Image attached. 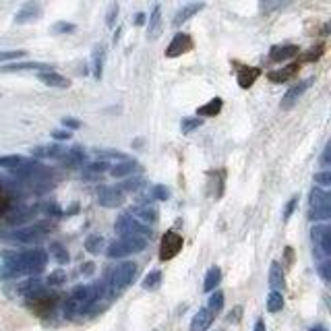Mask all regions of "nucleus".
I'll list each match as a JSON object with an SVG mask.
<instances>
[{
	"instance_id": "17",
	"label": "nucleus",
	"mask_w": 331,
	"mask_h": 331,
	"mask_svg": "<svg viewBox=\"0 0 331 331\" xmlns=\"http://www.w3.org/2000/svg\"><path fill=\"white\" fill-rule=\"evenodd\" d=\"M39 81L46 83L48 87H60V89H67L71 85V81L58 73H54V71H46V73H39Z\"/></svg>"
},
{
	"instance_id": "43",
	"label": "nucleus",
	"mask_w": 331,
	"mask_h": 331,
	"mask_svg": "<svg viewBox=\"0 0 331 331\" xmlns=\"http://www.w3.org/2000/svg\"><path fill=\"white\" fill-rule=\"evenodd\" d=\"M97 157L101 161H106V159H122L125 161V155L118 153V151H97Z\"/></svg>"
},
{
	"instance_id": "39",
	"label": "nucleus",
	"mask_w": 331,
	"mask_h": 331,
	"mask_svg": "<svg viewBox=\"0 0 331 331\" xmlns=\"http://www.w3.org/2000/svg\"><path fill=\"white\" fill-rule=\"evenodd\" d=\"M116 15H118V3H112V5L108 7V13H106V25L108 27H114Z\"/></svg>"
},
{
	"instance_id": "25",
	"label": "nucleus",
	"mask_w": 331,
	"mask_h": 331,
	"mask_svg": "<svg viewBox=\"0 0 331 331\" xmlns=\"http://www.w3.org/2000/svg\"><path fill=\"white\" fill-rule=\"evenodd\" d=\"M222 106H224L222 99H219V97H213L211 101H207L205 106H201V108L197 110V114H199V116H217L219 112H222Z\"/></svg>"
},
{
	"instance_id": "12",
	"label": "nucleus",
	"mask_w": 331,
	"mask_h": 331,
	"mask_svg": "<svg viewBox=\"0 0 331 331\" xmlns=\"http://www.w3.org/2000/svg\"><path fill=\"white\" fill-rule=\"evenodd\" d=\"M298 69H300V67L294 63V65H288V67H284V69H280V71H271V73H267V79H269L271 83H286V81H290V79L296 77Z\"/></svg>"
},
{
	"instance_id": "35",
	"label": "nucleus",
	"mask_w": 331,
	"mask_h": 331,
	"mask_svg": "<svg viewBox=\"0 0 331 331\" xmlns=\"http://www.w3.org/2000/svg\"><path fill=\"white\" fill-rule=\"evenodd\" d=\"M67 282V273L63 271V269H56V271H52L50 275H48V284L50 286H60V284H65Z\"/></svg>"
},
{
	"instance_id": "40",
	"label": "nucleus",
	"mask_w": 331,
	"mask_h": 331,
	"mask_svg": "<svg viewBox=\"0 0 331 331\" xmlns=\"http://www.w3.org/2000/svg\"><path fill=\"white\" fill-rule=\"evenodd\" d=\"M308 217H311V219H329V217H331V207H325V209H311V211H308Z\"/></svg>"
},
{
	"instance_id": "29",
	"label": "nucleus",
	"mask_w": 331,
	"mask_h": 331,
	"mask_svg": "<svg viewBox=\"0 0 331 331\" xmlns=\"http://www.w3.org/2000/svg\"><path fill=\"white\" fill-rule=\"evenodd\" d=\"M284 308V296L282 292H269L267 296V311L269 313H278Z\"/></svg>"
},
{
	"instance_id": "31",
	"label": "nucleus",
	"mask_w": 331,
	"mask_h": 331,
	"mask_svg": "<svg viewBox=\"0 0 331 331\" xmlns=\"http://www.w3.org/2000/svg\"><path fill=\"white\" fill-rule=\"evenodd\" d=\"M85 249H87L91 255H97V253L104 249V238H101V236H97V234L89 236V238L85 240Z\"/></svg>"
},
{
	"instance_id": "49",
	"label": "nucleus",
	"mask_w": 331,
	"mask_h": 331,
	"mask_svg": "<svg viewBox=\"0 0 331 331\" xmlns=\"http://www.w3.org/2000/svg\"><path fill=\"white\" fill-rule=\"evenodd\" d=\"M52 137L56 141H67V139L73 137V133H69V131H52Z\"/></svg>"
},
{
	"instance_id": "18",
	"label": "nucleus",
	"mask_w": 331,
	"mask_h": 331,
	"mask_svg": "<svg viewBox=\"0 0 331 331\" xmlns=\"http://www.w3.org/2000/svg\"><path fill=\"white\" fill-rule=\"evenodd\" d=\"M269 284H271L273 292H280L284 288V269L278 261H273L269 267Z\"/></svg>"
},
{
	"instance_id": "6",
	"label": "nucleus",
	"mask_w": 331,
	"mask_h": 331,
	"mask_svg": "<svg viewBox=\"0 0 331 331\" xmlns=\"http://www.w3.org/2000/svg\"><path fill=\"white\" fill-rule=\"evenodd\" d=\"M311 238H313L317 257H329L331 255V230H329V226H315Z\"/></svg>"
},
{
	"instance_id": "1",
	"label": "nucleus",
	"mask_w": 331,
	"mask_h": 331,
	"mask_svg": "<svg viewBox=\"0 0 331 331\" xmlns=\"http://www.w3.org/2000/svg\"><path fill=\"white\" fill-rule=\"evenodd\" d=\"M135 275H137V265L131 263V261H125L116 269H112V271H110V275H108V280L104 282L106 290H108V296L114 298L125 288H129L133 284V280H135Z\"/></svg>"
},
{
	"instance_id": "3",
	"label": "nucleus",
	"mask_w": 331,
	"mask_h": 331,
	"mask_svg": "<svg viewBox=\"0 0 331 331\" xmlns=\"http://www.w3.org/2000/svg\"><path fill=\"white\" fill-rule=\"evenodd\" d=\"M145 246H147V240H145V238L127 236V238H120V240L114 242V244H110L108 257H110V259H120V257L133 255V253H141V251H145Z\"/></svg>"
},
{
	"instance_id": "30",
	"label": "nucleus",
	"mask_w": 331,
	"mask_h": 331,
	"mask_svg": "<svg viewBox=\"0 0 331 331\" xmlns=\"http://www.w3.org/2000/svg\"><path fill=\"white\" fill-rule=\"evenodd\" d=\"M222 308H224V292L215 290V292L209 296V313L215 315V313H219Z\"/></svg>"
},
{
	"instance_id": "5",
	"label": "nucleus",
	"mask_w": 331,
	"mask_h": 331,
	"mask_svg": "<svg viewBox=\"0 0 331 331\" xmlns=\"http://www.w3.org/2000/svg\"><path fill=\"white\" fill-rule=\"evenodd\" d=\"M180 249H182V236L178 232H174V230L166 232L161 236V244H159V259L161 261H170L180 253Z\"/></svg>"
},
{
	"instance_id": "36",
	"label": "nucleus",
	"mask_w": 331,
	"mask_h": 331,
	"mask_svg": "<svg viewBox=\"0 0 331 331\" xmlns=\"http://www.w3.org/2000/svg\"><path fill=\"white\" fill-rule=\"evenodd\" d=\"M42 211L46 213V215H52V217H58V215H63V211H60V207L54 203V201H46L44 205H42Z\"/></svg>"
},
{
	"instance_id": "15",
	"label": "nucleus",
	"mask_w": 331,
	"mask_h": 331,
	"mask_svg": "<svg viewBox=\"0 0 331 331\" xmlns=\"http://www.w3.org/2000/svg\"><path fill=\"white\" fill-rule=\"evenodd\" d=\"M211 323H213V315L209 313V308H199V313L191 321V331H207Z\"/></svg>"
},
{
	"instance_id": "22",
	"label": "nucleus",
	"mask_w": 331,
	"mask_h": 331,
	"mask_svg": "<svg viewBox=\"0 0 331 331\" xmlns=\"http://www.w3.org/2000/svg\"><path fill=\"white\" fill-rule=\"evenodd\" d=\"M308 199H311V209H325V207H331V197H329V193H325V191H321V189H313L311 191V195H308Z\"/></svg>"
},
{
	"instance_id": "47",
	"label": "nucleus",
	"mask_w": 331,
	"mask_h": 331,
	"mask_svg": "<svg viewBox=\"0 0 331 331\" xmlns=\"http://www.w3.org/2000/svg\"><path fill=\"white\" fill-rule=\"evenodd\" d=\"M54 31H56V33H71V31H75V25L73 23H56V25H54Z\"/></svg>"
},
{
	"instance_id": "7",
	"label": "nucleus",
	"mask_w": 331,
	"mask_h": 331,
	"mask_svg": "<svg viewBox=\"0 0 331 331\" xmlns=\"http://www.w3.org/2000/svg\"><path fill=\"white\" fill-rule=\"evenodd\" d=\"M44 236H46L44 228L42 226H35V228H21V230L13 232L9 236V240L19 242V244H37V242L44 240Z\"/></svg>"
},
{
	"instance_id": "57",
	"label": "nucleus",
	"mask_w": 331,
	"mask_h": 331,
	"mask_svg": "<svg viewBox=\"0 0 331 331\" xmlns=\"http://www.w3.org/2000/svg\"><path fill=\"white\" fill-rule=\"evenodd\" d=\"M215 331H226V329H215Z\"/></svg>"
},
{
	"instance_id": "53",
	"label": "nucleus",
	"mask_w": 331,
	"mask_h": 331,
	"mask_svg": "<svg viewBox=\"0 0 331 331\" xmlns=\"http://www.w3.org/2000/svg\"><path fill=\"white\" fill-rule=\"evenodd\" d=\"M81 273H85V275L93 273V263H85V267H81Z\"/></svg>"
},
{
	"instance_id": "44",
	"label": "nucleus",
	"mask_w": 331,
	"mask_h": 331,
	"mask_svg": "<svg viewBox=\"0 0 331 331\" xmlns=\"http://www.w3.org/2000/svg\"><path fill=\"white\" fill-rule=\"evenodd\" d=\"M9 203H11V197L7 195V191H5V187L0 184V213H5L7 209H9Z\"/></svg>"
},
{
	"instance_id": "13",
	"label": "nucleus",
	"mask_w": 331,
	"mask_h": 331,
	"mask_svg": "<svg viewBox=\"0 0 331 331\" xmlns=\"http://www.w3.org/2000/svg\"><path fill=\"white\" fill-rule=\"evenodd\" d=\"M296 54H298L296 46H273L269 52V58H271V63H284L288 58H294Z\"/></svg>"
},
{
	"instance_id": "26",
	"label": "nucleus",
	"mask_w": 331,
	"mask_h": 331,
	"mask_svg": "<svg viewBox=\"0 0 331 331\" xmlns=\"http://www.w3.org/2000/svg\"><path fill=\"white\" fill-rule=\"evenodd\" d=\"M31 159H27V157H23V155H3L0 157V168H21V166H25V163H29Z\"/></svg>"
},
{
	"instance_id": "9",
	"label": "nucleus",
	"mask_w": 331,
	"mask_h": 331,
	"mask_svg": "<svg viewBox=\"0 0 331 331\" xmlns=\"http://www.w3.org/2000/svg\"><path fill=\"white\" fill-rule=\"evenodd\" d=\"M191 50H193V39L187 33H176L174 39L170 42L168 50H166V56H168V58H176V56H182V54H187Z\"/></svg>"
},
{
	"instance_id": "20",
	"label": "nucleus",
	"mask_w": 331,
	"mask_h": 331,
	"mask_svg": "<svg viewBox=\"0 0 331 331\" xmlns=\"http://www.w3.org/2000/svg\"><path fill=\"white\" fill-rule=\"evenodd\" d=\"M259 75H261L259 69H255V67H244V69L238 71V85H240L242 89H249V87L259 79Z\"/></svg>"
},
{
	"instance_id": "21",
	"label": "nucleus",
	"mask_w": 331,
	"mask_h": 331,
	"mask_svg": "<svg viewBox=\"0 0 331 331\" xmlns=\"http://www.w3.org/2000/svg\"><path fill=\"white\" fill-rule=\"evenodd\" d=\"M0 71H7V73H15V71H50L48 65H42V63H13V65H7V67H0Z\"/></svg>"
},
{
	"instance_id": "8",
	"label": "nucleus",
	"mask_w": 331,
	"mask_h": 331,
	"mask_svg": "<svg viewBox=\"0 0 331 331\" xmlns=\"http://www.w3.org/2000/svg\"><path fill=\"white\" fill-rule=\"evenodd\" d=\"M97 203L108 209H116L125 203V195L114 187H101L97 193Z\"/></svg>"
},
{
	"instance_id": "28",
	"label": "nucleus",
	"mask_w": 331,
	"mask_h": 331,
	"mask_svg": "<svg viewBox=\"0 0 331 331\" xmlns=\"http://www.w3.org/2000/svg\"><path fill=\"white\" fill-rule=\"evenodd\" d=\"M159 284H161V271H149L145 278H143V282H141V286L145 288V290H157L159 288Z\"/></svg>"
},
{
	"instance_id": "50",
	"label": "nucleus",
	"mask_w": 331,
	"mask_h": 331,
	"mask_svg": "<svg viewBox=\"0 0 331 331\" xmlns=\"http://www.w3.org/2000/svg\"><path fill=\"white\" fill-rule=\"evenodd\" d=\"M240 313H242V306H236L234 311H230V315H228V321H230V323H236V321H240Z\"/></svg>"
},
{
	"instance_id": "45",
	"label": "nucleus",
	"mask_w": 331,
	"mask_h": 331,
	"mask_svg": "<svg viewBox=\"0 0 331 331\" xmlns=\"http://www.w3.org/2000/svg\"><path fill=\"white\" fill-rule=\"evenodd\" d=\"M315 182L317 184H321V187H329L331 184V172H319V174H315Z\"/></svg>"
},
{
	"instance_id": "27",
	"label": "nucleus",
	"mask_w": 331,
	"mask_h": 331,
	"mask_svg": "<svg viewBox=\"0 0 331 331\" xmlns=\"http://www.w3.org/2000/svg\"><path fill=\"white\" fill-rule=\"evenodd\" d=\"M50 255L54 257V261L60 263V265H67L69 263V253H67V249L60 242H52L50 244Z\"/></svg>"
},
{
	"instance_id": "34",
	"label": "nucleus",
	"mask_w": 331,
	"mask_h": 331,
	"mask_svg": "<svg viewBox=\"0 0 331 331\" xmlns=\"http://www.w3.org/2000/svg\"><path fill=\"white\" fill-rule=\"evenodd\" d=\"M149 195H151V199H155V201H166V199L170 197V191L166 189V187H161V184H155V187H151Z\"/></svg>"
},
{
	"instance_id": "23",
	"label": "nucleus",
	"mask_w": 331,
	"mask_h": 331,
	"mask_svg": "<svg viewBox=\"0 0 331 331\" xmlns=\"http://www.w3.org/2000/svg\"><path fill=\"white\" fill-rule=\"evenodd\" d=\"M137 170H139V163H137V161L125 159V161L116 163L114 168H110V174H112L114 178H122V176H129V174H133V172H137Z\"/></svg>"
},
{
	"instance_id": "52",
	"label": "nucleus",
	"mask_w": 331,
	"mask_h": 331,
	"mask_svg": "<svg viewBox=\"0 0 331 331\" xmlns=\"http://www.w3.org/2000/svg\"><path fill=\"white\" fill-rule=\"evenodd\" d=\"M329 145L325 147V151H323V155H321V166H329Z\"/></svg>"
},
{
	"instance_id": "46",
	"label": "nucleus",
	"mask_w": 331,
	"mask_h": 331,
	"mask_svg": "<svg viewBox=\"0 0 331 331\" xmlns=\"http://www.w3.org/2000/svg\"><path fill=\"white\" fill-rule=\"evenodd\" d=\"M296 203H298V197H292V199L288 201V205H286V209H284V222H288V219L292 217V213H294V209H296Z\"/></svg>"
},
{
	"instance_id": "24",
	"label": "nucleus",
	"mask_w": 331,
	"mask_h": 331,
	"mask_svg": "<svg viewBox=\"0 0 331 331\" xmlns=\"http://www.w3.org/2000/svg\"><path fill=\"white\" fill-rule=\"evenodd\" d=\"M219 282H222V269H219V267H211V269L207 271V275H205L203 290H205V292H213V290L219 286Z\"/></svg>"
},
{
	"instance_id": "38",
	"label": "nucleus",
	"mask_w": 331,
	"mask_h": 331,
	"mask_svg": "<svg viewBox=\"0 0 331 331\" xmlns=\"http://www.w3.org/2000/svg\"><path fill=\"white\" fill-rule=\"evenodd\" d=\"M141 182H143V180H141L139 176H135V178H127V180L120 184V189H118V191H120V193H122V191H131V193H133V191H137V189L141 187Z\"/></svg>"
},
{
	"instance_id": "37",
	"label": "nucleus",
	"mask_w": 331,
	"mask_h": 331,
	"mask_svg": "<svg viewBox=\"0 0 331 331\" xmlns=\"http://www.w3.org/2000/svg\"><path fill=\"white\" fill-rule=\"evenodd\" d=\"M25 56V50H7V52H0V63L5 60H15V58H23Z\"/></svg>"
},
{
	"instance_id": "56",
	"label": "nucleus",
	"mask_w": 331,
	"mask_h": 331,
	"mask_svg": "<svg viewBox=\"0 0 331 331\" xmlns=\"http://www.w3.org/2000/svg\"><path fill=\"white\" fill-rule=\"evenodd\" d=\"M308 331H327V329H325L323 325H315V327H311Z\"/></svg>"
},
{
	"instance_id": "19",
	"label": "nucleus",
	"mask_w": 331,
	"mask_h": 331,
	"mask_svg": "<svg viewBox=\"0 0 331 331\" xmlns=\"http://www.w3.org/2000/svg\"><path fill=\"white\" fill-rule=\"evenodd\" d=\"M159 33H161V7L155 5L153 11H151V17H149V33H147V37L157 39Z\"/></svg>"
},
{
	"instance_id": "41",
	"label": "nucleus",
	"mask_w": 331,
	"mask_h": 331,
	"mask_svg": "<svg viewBox=\"0 0 331 331\" xmlns=\"http://www.w3.org/2000/svg\"><path fill=\"white\" fill-rule=\"evenodd\" d=\"M319 275L323 278V282H329L331 280V263L329 261H321L319 263Z\"/></svg>"
},
{
	"instance_id": "32",
	"label": "nucleus",
	"mask_w": 331,
	"mask_h": 331,
	"mask_svg": "<svg viewBox=\"0 0 331 331\" xmlns=\"http://www.w3.org/2000/svg\"><path fill=\"white\" fill-rule=\"evenodd\" d=\"M101 65H104V48H95L93 52V77L101 79Z\"/></svg>"
},
{
	"instance_id": "33",
	"label": "nucleus",
	"mask_w": 331,
	"mask_h": 331,
	"mask_svg": "<svg viewBox=\"0 0 331 331\" xmlns=\"http://www.w3.org/2000/svg\"><path fill=\"white\" fill-rule=\"evenodd\" d=\"M201 125H203L201 118H184V120L180 122V131H182L184 135H189V133H193L195 129H199Z\"/></svg>"
},
{
	"instance_id": "14",
	"label": "nucleus",
	"mask_w": 331,
	"mask_h": 331,
	"mask_svg": "<svg viewBox=\"0 0 331 331\" xmlns=\"http://www.w3.org/2000/svg\"><path fill=\"white\" fill-rule=\"evenodd\" d=\"M205 9V5L203 3H193V5H184L176 15H174V21H172V25L174 27H180L184 21H189L193 15H197L199 11H203Z\"/></svg>"
},
{
	"instance_id": "55",
	"label": "nucleus",
	"mask_w": 331,
	"mask_h": 331,
	"mask_svg": "<svg viewBox=\"0 0 331 331\" xmlns=\"http://www.w3.org/2000/svg\"><path fill=\"white\" fill-rule=\"evenodd\" d=\"M255 331H265V321L259 319V321L255 323Z\"/></svg>"
},
{
	"instance_id": "48",
	"label": "nucleus",
	"mask_w": 331,
	"mask_h": 331,
	"mask_svg": "<svg viewBox=\"0 0 331 331\" xmlns=\"http://www.w3.org/2000/svg\"><path fill=\"white\" fill-rule=\"evenodd\" d=\"M321 54H323V46H317V48H313V52L304 54V60H317Z\"/></svg>"
},
{
	"instance_id": "51",
	"label": "nucleus",
	"mask_w": 331,
	"mask_h": 331,
	"mask_svg": "<svg viewBox=\"0 0 331 331\" xmlns=\"http://www.w3.org/2000/svg\"><path fill=\"white\" fill-rule=\"evenodd\" d=\"M63 125H65L67 129H79V127H81V122L75 120V118H63Z\"/></svg>"
},
{
	"instance_id": "10",
	"label": "nucleus",
	"mask_w": 331,
	"mask_h": 331,
	"mask_svg": "<svg viewBox=\"0 0 331 331\" xmlns=\"http://www.w3.org/2000/svg\"><path fill=\"white\" fill-rule=\"evenodd\" d=\"M137 224H141V226H145V228H149V226H153L155 222H157V209L155 207H149V205H141V207H135V209H131V211H127Z\"/></svg>"
},
{
	"instance_id": "16",
	"label": "nucleus",
	"mask_w": 331,
	"mask_h": 331,
	"mask_svg": "<svg viewBox=\"0 0 331 331\" xmlns=\"http://www.w3.org/2000/svg\"><path fill=\"white\" fill-rule=\"evenodd\" d=\"M42 15V7L35 3H27L17 15H15V23H29L33 19H37Z\"/></svg>"
},
{
	"instance_id": "54",
	"label": "nucleus",
	"mask_w": 331,
	"mask_h": 331,
	"mask_svg": "<svg viewBox=\"0 0 331 331\" xmlns=\"http://www.w3.org/2000/svg\"><path fill=\"white\" fill-rule=\"evenodd\" d=\"M135 23H137V25H143V23H145V13H137Z\"/></svg>"
},
{
	"instance_id": "2",
	"label": "nucleus",
	"mask_w": 331,
	"mask_h": 331,
	"mask_svg": "<svg viewBox=\"0 0 331 331\" xmlns=\"http://www.w3.org/2000/svg\"><path fill=\"white\" fill-rule=\"evenodd\" d=\"M17 261H19V267H21V273L23 275H35L39 273L44 267H46V261H48V253L42 251V249H29V251H23V253H17Z\"/></svg>"
},
{
	"instance_id": "42",
	"label": "nucleus",
	"mask_w": 331,
	"mask_h": 331,
	"mask_svg": "<svg viewBox=\"0 0 331 331\" xmlns=\"http://www.w3.org/2000/svg\"><path fill=\"white\" fill-rule=\"evenodd\" d=\"M87 170H89L91 174H97V172L101 174V172H106V170H108V161H101V159H99V161H93V163H89V166H87Z\"/></svg>"
},
{
	"instance_id": "4",
	"label": "nucleus",
	"mask_w": 331,
	"mask_h": 331,
	"mask_svg": "<svg viewBox=\"0 0 331 331\" xmlns=\"http://www.w3.org/2000/svg\"><path fill=\"white\" fill-rule=\"evenodd\" d=\"M114 228H116V232L120 234V238L137 236V238H145V240H147V236H151L149 228H145V226L137 224L129 213H122V215L116 219V226H114Z\"/></svg>"
},
{
	"instance_id": "11",
	"label": "nucleus",
	"mask_w": 331,
	"mask_h": 331,
	"mask_svg": "<svg viewBox=\"0 0 331 331\" xmlns=\"http://www.w3.org/2000/svg\"><path fill=\"white\" fill-rule=\"evenodd\" d=\"M313 81H315V79L311 77V79H306V81H300L298 85L290 87V89L286 91V95H284V99H282L280 108H282V110H290V108H292V106H294V104H296V101H298V99L302 97V93H304V91H306V89H308V87L313 85Z\"/></svg>"
}]
</instances>
